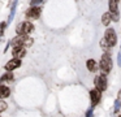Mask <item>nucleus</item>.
Segmentation results:
<instances>
[{"instance_id":"6e6552de","label":"nucleus","mask_w":121,"mask_h":117,"mask_svg":"<svg viewBox=\"0 0 121 117\" xmlns=\"http://www.w3.org/2000/svg\"><path fill=\"white\" fill-rule=\"evenodd\" d=\"M20 65H21V61H20V60H17V59H14V60H12V61L7 62L5 69L7 70H14L16 68H18Z\"/></svg>"},{"instance_id":"4be33fe9","label":"nucleus","mask_w":121,"mask_h":117,"mask_svg":"<svg viewBox=\"0 0 121 117\" xmlns=\"http://www.w3.org/2000/svg\"><path fill=\"white\" fill-rule=\"evenodd\" d=\"M118 117H121V116H118Z\"/></svg>"},{"instance_id":"0eeeda50","label":"nucleus","mask_w":121,"mask_h":117,"mask_svg":"<svg viewBox=\"0 0 121 117\" xmlns=\"http://www.w3.org/2000/svg\"><path fill=\"white\" fill-rule=\"evenodd\" d=\"M25 53H26V51H25L24 47H14L13 48V56L16 57L17 60L21 59V57H24Z\"/></svg>"},{"instance_id":"f257e3e1","label":"nucleus","mask_w":121,"mask_h":117,"mask_svg":"<svg viewBox=\"0 0 121 117\" xmlns=\"http://www.w3.org/2000/svg\"><path fill=\"white\" fill-rule=\"evenodd\" d=\"M33 44V39L29 38V36L26 35H20L17 36V38L13 39V46L14 47H29Z\"/></svg>"},{"instance_id":"dca6fc26","label":"nucleus","mask_w":121,"mask_h":117,"mask_svg":"<svg viewBox=\"0 0 121 117\" xmlns=\"http://www.w3.org/2000/svg\"><path fill=\"white\" fill-rule=\"evenodd\" d=\"M5 108H7V104L4 103V101H0V112H1V111H4Z\"/></svg>"},{"instance_id":"aec40b11","label":"nucleus","mask_w":121,"mask_h":117,"mask_svg":"<svg viewBox=\"0 0 121 117\" xmlns=\"http://www.w3.org/2000/svg\"><path fill=\"white\" fill-rule=\"evenodd\" d=\"M91 114H92V109H89L86 113V117H91Z\"/></svg>"},{"instance_id":"a211bd4d","label":"nucleus","mask_w":121,"mask_h":117,"mask_svg":"<svg viewBox=\"0 0 121 117\" xmlns=\"http://www.w3.org/2000/svg\"><path fill=\"white\" fill-rule=\"evenodd\" d=\"M118 108H120V101L116 100V103H115V112H117Z\"/></svg>"},{"instance_id":"9b49d317","label":"nucleus","mask_w":121,"mask_h":117,"mask_svg":"<svg viewBox=\"0 0 121 117\" xmlns=\"http://www.w3.org/2000/svg\"><path fill=\"white\" fill-rule=\"evenodd\" d=\"M9 96V88L5 86H0V99H4Z\"/></svg>"},{"instance_id":"f3484780","label":"nucleus","mask_w":121,"mask_h":117,"mask_svg":"<svg viewBox=\"0 0 121 117\" xmlns=\"http://www.w3.org/2000/svg\"><path fill=\"white\" fill-rule=\"evenodd\" d=\"M13 14H14V9H12L11 14H9V18H8V23H11V22H12V18H13Z\"/></svg>"},{"instance_id":"20e7f679","label":"nucleus","mask_w":121,"mask_h":117,"mask_svg":"<svg viewBox=\"0 0 121 117\" xmlns=\"http://www.w3.org/2000/svg\"><path fill=\"white\" fill-rule=\"evenodd\" d=\"M116 33L113 29H108L107 31H105V42H107V44L109 47H113L116 44Z\"/></svg>"},{"instance_id":"4468645a","label":"nucleus","mask_w":121,"mask_h":117,"mask_svg":"<svg viewBox=\"0 0 121 117\" xmlns=\"http://www.w3.org/2000/svg\"><path fill=\"white\" fill-rule=\"evenodd\" d=\"M12 79H13V74H12V73L9 72V73H7V74H4L3 77L0 78V83H4L5 81H12Z\"/></svg>"},{"instance_id":"9d476101","label":"nucleus","mask_w":121,"mask_h":117,"mask_svg":"<svg viewBox=\"0 0 121 117\" xmlns=\"http://www.w3.org/2000/svg\"><path fill=\"white\" fill-rule=\"evenodd\" d=\"M39 16H40V9H39V8H37V7L31 8V9L27 12V17H29V18H34V20H35V18H38Z\"/></svg>"},{"instance_id":"2eb2a0df","label":"nucleus","mask_w":121,"mask_h":117,"mask_svg":"<svg viewBox=\"0 0 121 117\" xmlns=\"http://www.w3.org/2000/svg\"><path fill=\"white\" fill-rule=\"evenodd\" d=\"M5 26H7L5 22H1V23H0V36L4 34V29H5Z\"/></svg>"},{"instance_id":"ddd939ff","label":"nucleus","mask_w":121,"mask_h":117,"mask_svg":"<svg viewBox=\"0 0 121 117\" xmlns=\"http://www.w3.org/2000/svg\"><path fill=\"white\" fill-rule=\"evenodd\" d=\"M87 68L90 72H95L96 70V61L95 60H87Z\"/></svg>"},{"instance_id":"1a4fd4ad","label":"nucleus","mask_w":121,"mask_h":117,"mask_svg":"<svg viewBox=\"0 0 121 117\" xmlns=\"http://www.w3.org/2000/svg\"><path fill=\"white\" fill-rule=\"evenodd\" d=\"M90 95H91V103H92V107L96 105L98 103H99L100 100V92L98 90H92L91 92H90Z\"/></svg>"},{"instance_id":"423d86ee","label":"nucleus","mask_w":121,"mask_h":117,"mask_svg":"<svg viewBox=\"0 0 121 117\" xmlns=\"http://www.w3.org/2000/svg\"><path fill=\"white\" fill-rule=\"evenodd\" d=\"M109 8H111V17H112V21L117 22L118 21V13H117V1L116 0H112L109 1Z\"/></svg>"},{"instance_id":"7ed1b4c3","label":"nucleus","mask_w":121,"mask_h":117,"mask_svg":"<svg viewBox=\"0 0 121 117\" xmlns=\"http://www.w3.org/2000/svg\"><path fill=\"white\" fill-rule=\"evenodd\" d=\"M31 30H33V23L29 22V21H25V22L20 23V25L17 26V33H18L20 35H26V34H29Z\"/></svg>"},{"instance_id":"f03ea898","label":"nucleus","mask_w":121,"mask_h":117,"mask_svg":"<svg viewBox=\"0 0 121 117\" xmlns=\"http://www.w3.org/2000/svg\"><path fill=\"white\" fill-rule=\"evenodd\" d=\"M100 68H102L103 73H108L112 69V59L108 53H104L102 57V61H100Z\"/></svg>"},{"instance_id":"39448f33","label":"nucleus","mask_w":121,"mask_h":117,"mask_svg":"<svg viewBox=\"0 0 121 117\" xmlns=\"http://www.w3.org/2000/svg\"><path fill=\"white\" fill-rule=\"evenodd\" d=\"M94 83H95V87H96L98 91H103V90H105V88H107V81H105L104 75L96 77L94 79Z\"/></svg>"},{"instance_id":"6ab92c4d","label":"nucleus","mask_w":121,"mask_h":117,"mask_svg":"<svg viewBox=\"0 0 121 117\" xmlns=\"http://www.w3.org/2000/svg\"><path fill=\"white\" fill-rule=\"evenodd\" d=\"M117 62H118V66H121V52L118 53V56H117Z\"/></svg>"},{"instance_id":"412c9836","label":"nucleus","mask_w":121,"mask_h":117,"mask_svg":"<svg viewBox=\"0 0 121 117\" xmlns=\"http://www.w3.org/2000/svg\"><path fill=\"white\" fill-rule=\"evenodd\" d=\"M40 4V1H31V5H38Z\"/></svg>"},{"instance_id":"f8f14e48","label":"nucleus","mask_w":121,"mask_h":117,"mask_svg":"<svg viewBox=\"0 0 121 117\" xmlns=\"http://www.w3.org/2000/svg\"><path fill=\"white\" fill-rule=\"evenodd\" d=\"M111 21H112V17H111V14H109V13H104V14H103V17H102V22H103V25L108 26Z\"/></svg>"}]
</instances>
